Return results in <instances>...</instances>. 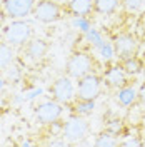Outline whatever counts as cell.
Instances as JSON below:
<instances>
[{"instance_id":"1","label":"cell","mask_w":145,"mask_h":147,"mask_svg":"<svg viewBox=\"0 0 145 147\" xmlns=\"http://www.w3.org/2000/svg\"><path fill=\"white\" fill-rule=\"evenodd\" d=\"M48 54V44L44 38H35L32 37L28 42L17 49V62L28 67V65H38L44 62Z\"/></svg>"},{"instance_id":"2","label":"cell","mask_w":145,"mask_h":147,"mask_svg":"<svg viewBox=\"0 0 145 147\" xmlns=\"http://www.w3.org/2000/svg\"><path fill=\"white\" fill-rule=\"evenodd\" d=\"M97 67H99V64H97L95 57L92 54L77 50V52H72L70 57L67 59V62H65V75L77 80V79H80L87 74L95 72Z\"/></svg>"},{"instance_id":"3","label":"cell","mask_w":145,"mask_h":147,"mask_svg":"<svg viewBox=\"0 0 145 147\" xmlns=\"http://www.w3.org/2000/svg\"><path fill=\"white\" fill-rule=\"evenodd\" d=\"M32 15L40 24H55L58 20L65 18L64 2L58 0H37Z\"/></svg>"},{"instance_id":"4","label":"cell","mask_w":145,"mask_h":147,"mask_svg":"<svg viewBox=\"0 0 145 147\" xmlns=\"http://www.w3.org/2000/svg\"><path fill=\"white\" fill-rule=\"evenodd\" d=\"M2 37L3 40H7L10 45H13L18 49L20 45H23L25 42H28L34 37V28L23 18H15L12 20L9 25H3L2 30Z\"/></svg>"},{"instance_id":"5","label":"cell","mask_w":145,"mask_h":147,"mask_svg":"<svg viewBox=\"0 0 145 147\" xmlns=\"http://www.w3.org/2000/svg\"><path fill=\"white\" fill-rule=\"evenodd\" d=\"M77 97L87 99V100H95L102 94L103 89V77L99 72L87 74L80 79H77Z\"/></svg>"},{"instance_id":"6","label":"cell","mask_w":145,"mask_h":147,"mask_svg":"<svg viewBox=\"0 0 145 147\" xmlns=\"http://www.w3.org/2000/svg\"><path fill=\"white\" fill-rule=\"evenodd\" d=\"M48 94L54 100L67 105L68 102L77 97V85L73 84V79L68 75L57 77L48 87Z\"/></svg>"},{"instance_id":"7","label":"cell","mask_w":145,"mask_h":147,"mask_svg":"<svg viewBox=\"0 0 145 147\" xmlns=\"http://www.w3.org/2000/svg\"><path fill=\"white\" fill-rule=\"evenodd\" d=\"M90 132V124L80 115H70V119L64 122V130L62 137L68 144H82V140L89 136Z\"/></svg>"},{"instance_id":"8","label":"cell","mask_w":145,"mask_h":147,"mask_svg":"<svg viewBox=\"0 0 145 147\" xmlns=\"http://www.w3.org/2000/svg\"><path fill=\"white\" fill-rule=\"evenodd\" d=\"M64 114V104L54 100H40L38 104L34 105V117H35L42 125L52 124L55 120H58Z\"/></svg>"},{"instance_id":"9","label":"cell","mask_w":145,"mask_h":147,"mask_svg":"<svg viewBox=\"0 0 145 147\" xmlns=\"http://www.w3.org/2000/svg\"><path fill=\"white\" fill-rule=\"evenodd\" d=\"M102 77H103V84L117 90V89H122V87H127V85H132L134 84V75H130L124 70V67L118 64H110L105 67V70L102 72Z\"/></svg>"},{"instance_id":"10","label":"cell","mask_w":145,"mask_h":147,"mask_svg":"<svg viewBox=\"0 0 145 147\" xmlns=\"http://www.w3.org/2000/svg\"><path fill=\"white\" fill-rule=\"evenodd\" d=\"M112 44H113V50H115L118 60L137 55V52H138V40L132 34H120L115 37V40Z\"/></svg>"},{"instance_id":"11","label":"cell","mask_w":145,"mask_h":147,"mask_svg":"<svg viewBox=\"0 0 145 147\" xmlns=\"http://www.w3.org/2000/svg\"><path fill=\"white\" fill-rule=\"evenodd\" d=\"M37 0H2L3 9L7 10L9 18H25L32 15L34 7H35Z\"/></svg>"},{"instance_id":"12","label":"cell","mask_w":145,"mask_h":147,"mask_svg":"<svg viewBox=\"0 0 145 147\" xmlns=\"http://www.w3.org/2000/svg\"><path fill=\"white\" fill-rule=\"evenodd\" d=\"M64 9L72 17H89L93 12V0H65Z\"/></svg>"},{"instance_id":"13","label":"cell","mask_w":145,"mask_h":147,"mask_svg":"<svg viewBox=\"0 0 145 147\" xmlns=\"http://www.w3.org/2000/svg\"><path fill=\"white\" fill-rule=\"evenodd\" d=\"M70 115H80V117H87L90 115L93 109H95V100H87V99H80V97H75L65 105Z\"/></svg>"},{"instance_id":"14","label":"cell","mask_w":145,"mask_h":147,"mask_svg":"<svg viewBox=\"0 0 145 147\" xmlns=\"http://www.w3.org/2000/svg\"><path fill=\"white\" fill-rule=\"evenodd\" d=\"M15 60H17V49L10 45L7 40H0V70H3Z\"/></svg>"},{"instance_id":"15","label":"cell","mask_w":145,"mask_h":147,"mask_svg":"<svg viewBox=\"0 0 145 147\" xmlns=\"http://www.w3.org/2000/svg\"><path fill=\"white\" fill-rule=\"evenodd\" d=\"M23 65L20 64V62H12L9 67H5L2 74H3V77H5V80L7 84H18L22 82V79H23Z\"/></svg>"},{"instance_id":"16","label":"cell","mask_w":145,"mask_h":147,"mask_svg":"<svg viewBox=\"0 0 145 147\" xmlns=\"http://www.w3.org/2000/svg\"><path fill=\"white\" fill-rule=\"evenodd\" d=\"M115 99L120 105L124 107H128L132 104L137 102V89L134 85H127V87H122V89H117L115 90Z\"/></svg>"},{"instance_id":"17","label":"cell","mask_w":145,"mask_h":147,"mask_svg":"<svg viewBox=\"0 0 145 147\" xmlns=\"http://www.w3.org/2000/svg\"><path fill=\"white\" fill-rule=\"evenodd\" d=\"M120 5L122 0H93V12L100 15H110L115 13Z\"/></svg>"},{"instance_id":"18","label":"cell","mask_w":145,"mask_h":147,"mask_svg":"<svg viewBox=\"0 0 145 147\" xmlns=\"http://www.w3.org/2000/svg\"><path fill=\"white\" fill-rule=\"evenodd\" d=\"M118 64L124 67V70L130 75H138V74L144 70V62H142V59H138L137 55H132V57H127V59H122V60H118Z\"/></svg>"},{"instance_id":"19","label":"cell","mask_w":145,"mask_h":147,"mask_svg":"<svg viewBox=\"0 0 145 147\" xmlns=\"http://www.w3.org/2000/svg\"><path fill=\"white\" fill-rule=\"evenodd\" d=\"M118 142H120V140L117 139V134L107 130V132H102L99 137L95 139L93 144H95V146H102L103 147V146H118Z\"/></svg>"},{"instance_id":"20","label":"cell","mask_w":145,"mask_h":147,"mask_svg":"<svg viewBox=\"0 0 145 147\" xmlns=\"http://www.w3.org/2000/svg\"><path fill=\"white\" fill-rule=\"evenodd\" d=\"M83 35H85V38H87V40H89V42H90L92 45L95 47V49H100V47L105 44L103 37L100 35L99 32H97V28H93V27L89 28V30H87V32H85Z\"/></svg>"},{"instance_id":"21","label":"cell","mask_w":145,"mask_h":147,"mask_svg":"<svg viewBox=\"0 0 145 147\" xmlns=\"http://www.w3.org/2000/svg\"><path fill=\"white\" fill-rule=\"evenodd\" d=\"M99 50H100V55H102V59H103L105 62H110V60H112V57L115 55V50H113V44H112V42H105V44L100 47Z\"/></svg>"},{"instance_id":"22","label":"cell","mask_w":145,"mask_h":147,"mask_svg":"<svg viewBox=\"0 0 145 147\" xmlns=\"http://www.w3.org/2000/svg\"><path fill=\"white\" fill-rule=\"evenodd\" d=\"M72 25H73L75 28H79L80 32H83V34H85L89 28H92L90 22H89V17H73Z\"/></svg>"},{"instance_id":"23","label":"cell","mask_w":145,"mask_h":147,"mask_svg":"<svg viewBox=\"0 0 145 147\" xmlns=\"http://www.w3.org/2000/svg\"><path fill=\"white\" fill-rule=\"evenodd\" d=\"M145 0H122V7L127 12H138Z\"/></svg>"},{"instance_id":"24","label":"cell","mask_w":145,"mask_h":147,"mask_svg":"<svg viewBox=\"0 0 145 147\" xmlns=\"http://www.w3.org/2000/svg\"><path fill=\"white\" fill-rule=\"evenodd\" d=\"M137 104L145 109V82L140 84V87H138V90H137Z\"/></svg>"},{"instance_id":"25","label":"cell","mask_w":145,"mask_h":147,"mask_svg":"<svg viewBox=\"0 0 145 147\" xmlns=\"http://www.w3.org/2000/svg\"><path fill=\"white\" fill-rule=\"evenodd\" d=\"M118 146H124V147L135 146V147H140V146H144V142H142L140 139H127V140H120V142H118Z\"/></svg>"},{"instance_id":"26","label":"cell","mask_w":145,"mask_h":147,"mask_svg":"<svg viewBox=\"0 0 145 147\" xmlns=\"http://www.w3.org/2000/svg\"><path fill=\"white\" fill-rule=\"evenodd\" d=\"M42 94V89H34V90H25L23 94V100H32V99H35Z\"/></svg>"},{"instance_id":"27","label":"cell","mask_w":145,"mask_h":147,"mask_svg":"<svg viewBox=\"0 0 145 147\" xmlns=\"http://www.w3.org/2000/svg\"><path fill=\"white\" fill-rule=\"evenodd\" d=\"M9 18L7 15V10L3 9V5H2V2H0V27H3L5 25V20Z\"/></svg>"},{"instance_id":"28","label":"cell","mask_w":145,"mask_h":147,"mask_svg":"<svg viewBox=\"0 0 145 147\" xmlns=\"http://www.w3.org/2000/svg\"><path fill=\"white\" fill-rule=\"evenodd\" d=\"M5 87H7V80H5V77H3L2 70H0V92L5 90Z\"/></svg>"},{"instance_id":"29","label":"cell","mask_w":145,"mask_h":147,"mask_svg":"<svg viewBox=\"0 0 145 147\" xmlns=\"http://www.w3.org/2000/svg\"><path fill=\"white\" fill-rule=\"evenodd\" d=\"M142 142H144V146H145V139H144V140H142Z\"/></svg>"},{"instance_id":"30","label":"cell","mask_w":145,"mask_h":147,"mask_svg":"<svg viewBox=\"0 0 145 147\" xmlns=\"http://www.w3.org/2000/svg\"><path fill=\"white\" fill-rule=\"evenodd\" d=\"M144 70H145V65H144Z\"/></svg>"}]
</instances>
